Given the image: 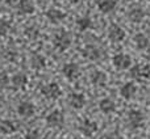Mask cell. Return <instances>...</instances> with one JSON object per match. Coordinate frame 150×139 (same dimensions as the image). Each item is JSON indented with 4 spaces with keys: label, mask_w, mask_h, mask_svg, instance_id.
<instances>
[{
    "label": "cell",
    "mask_w": 150,
    "mask_h": 139,
    "mask_svg": "<svg viewBox=\"0 0 150 139\" xmlns=\"http://www.w3.org/2000/svg\"><path fill=\"white\" fill-rule=\"evenodd\" d=\"M71 42H73V37H71V34L66 30H61V33H58L54 38L55 47H57L58 50H61V51L67 50L69 47H70Z\"/></svg>",
    "instance_id": "cell-1"
},
{
    "label": "cell",
    "mask_w": 150,
    "mask_h": 139,
    "mask_svg": "<svg viewBox=\"0 0 150 139\" xmlns=\"http://www.w3.org/2000/svg\"><path fill=\"white\" fill-rule=\"evenodd\" d=\"M41 93L45 97L55 100L62 95V91H61V87L57 83H49V84H45L41 87Z\"/></svg>",
    "instance_id": "cell-2"
},
{
    "label": "cell",
    "mask_w": 150,
    "mask_h": 139,
    "mask_svg": "<svg viewBox=\"0 0 150 139\" xmlns=\"http://www.w3.org/2000/svg\"><path fill=\"white\" fill-rule=\"evenodd\" d=\"M127 119H128L129 127H132V129H138V127H141L144 124V114H142V112L132 109V110L128 112Z\"/></svg>",
    "instance_id": "cell-3"
},
{
    "label": "cell",
    "mask_w": 150,
    "mask_h": 139,
    "mask_svg": "<svg viewBox=\"0 0 150 139\" xmlns=\"http://www.w3.org/2000/svg\"><path fill=\"white\" fill-rule=\"evenodd\" d=\"M112 63H113V66L117 70H128L132 66V58L128 54L119 53V54H116L112 58Z\"/></svg>",
    "instance_id": "cell-4"
},
{
    "label": "cell",
    "mask_w": 150,
    "mask_h": 139,
    "mask_svg": "<svg viewBox=\"0 0 150 139\" xmlns=\"http://www.w3.org/2000/svg\"><path fill=\"white\" fill-rule=\"evenodd\" d=\"M62 74L65 75L66 79H69L70 81H74L79 77L80 75V71H79V66L74 62H70V63H66L65 66L62 67Z\"/></svg>",
    "instance_id": "cell-5"
},
{
    "label": "cell",
    "mask_w": 150,
    "mask_h": 139,
    "mask_svg": "<svg viewBox=\"0 0 150 139\" xmlns=\"http://www.w3.org/2000/svg\"><path fill=\"white\" fill-rule=\"evenodd\" d=\"M46 124L49 127H62V125L65 124V117H63L62 112L53 110L46 117Z\"/></svg>",
    "instance_id": "cell-6"
},
{
    "label": "cell",
    "mask_w": 150,
    "mask_h": 139,
    "mask_svg": "<svg viewBox=\"0 0 150 139\" xmlns=\"http://www.w3.org/2000/svg\"><path fill=\"white\" fill-rule=\"evenodd\" d=\"M108 37L112 42H120L125 38V32L121 26L116 24H111L108 28Z\"/></svg>",
    "instance_id": "cell-7"
},
{
    "label": "cell",
    "mask_w": 150,
    "mask_h": 139,
    "mask_svg": "<svg viewBox=\"0 0 150 139\" xmlns=\"http://www.w3.org/2000/svg\"><path fill=\"white\" fill-rule=\"evenodd\" d=\"M79 130L83 135H86V137H91L92 134H95V133L98 131V124H96L95 121H92V119L86 118L84 121L80 124Z\"/></svg>",
    "instance_id": "cell-8"
},
{
    "label": "cell",
    "mask_w": 150,
    "mask_h": 139,
    "mask_svg": "<svg viewBox=\"0 0 150 139\" xmlns=\"http://www.w3.org/2000/svg\"><path fill=\"white\" fill-rule=\"evenodd\" d=\"M34 112H36V108H34V105L32 102H29V101H23V102H20L17 106V114L21 117H25V118L32 117L34 114Z\"/></svg>",
    "instance_id": "cell-9"
},
{
    "label": "cell",
    "mask_w": 150,
    "mask_h": 139,
    "mask_svg": "<svg viewBox=\"0 0 150 139\" xmlns=\"http://www.w3.org/2000/svg\"><path fill=\"white\" fill-rule=\"evenodd\" d=\"M83 57L90 60H99L101 58V51L99 47L93 46V45H87L83 49Z\"/></svg>",
    "instance_id": "cell-10"
},
{
    "label": "cell",
    "mask_w": 150,
    "mask_h": 139,
    "mask_svg": "<svg viewBox=\"0 0 150 139\" xmlns=\"http://www.w3.org/2000/svg\"><path fill=\"white\" fill-rule=\"evenodd\" d=\"M136 92H137V87H136L134 83L129 81V83H125L121 88H120V95L125 98V100H130V98L134 97Z\"/></svg>",
    "instance_id": "cell-11"
},
{
    "label": "cell",
    "mask_w": 150,
    "mask_h": 139,
    "mask_svg": "<svg viewBox=\"0 0 150 139\" xmlns=\"http://www.w3.org/2000/svg\"><path fill=\"white\" fill-rule=\"evenodd\" d=\"M17 9L23 15H30L34 12V4L32 0H18Z\"/></svg>",
    "instance_id": "cell-12"
},
{
    "label": "cell",
    "mask_w": 150,
    "mask_h": 139,
    "mask_svg": "<svg viewBox=\"0 0 150 139\" xmlns=\"http://www.w3.org/2000/svg\"><path fill=\"white\" fill-rule=\"evenodd\" d=\"M69 101H70V105L74 109H82L86 105V97L83 93H71Z\"/></svg>",
    "instance_id": "cell-13"
},
{
    "label": "cell",
    "mask_w": 150,
    "mask_h": 139,
    "mask_svg": "<svg viewBox=\"0 0 150 139\" xmlns=\"http://www.w3.org/2000/svg\"><path fill=\"white\" fill-rule=\"evenodd\" d=\"M117 0H98V8L100 12L109 13L116 8Z\"/></svg>",
    "instance_id": "cell-14"
},
{
    "label": "cell",
    "mask_w": 150,
    "mask_h": 139,
    "mask_svg": "<svg viewBox=\"0 0 150 139\" xmlns=\"http://www.w3.org/2000/svg\"><path fill=\"white\" fill-rule=\"evenodd\" d=\"M30 66L34 70H42L46 66V59H45L44 55L38 54V53H34L30 57Z\"/></svg>",
    "instance_id": "cell-15"
},
{
    "label": "cell",
    "mask_w": 150,
    "mask_h": 139,
    "mask_svg": "<svg viewBox=\"0 0 150 139\" xmlns=\"http://www.w3.org/2000/svg\"><path fill=\"white\" fill-rule=\"evenodd\" d=\"M46 17L49 18L53 24H58L66 17V15H65V12H62V11L55 9V8H52V9H49L46 12Z\"/></svg>",
    "instance_id": "cell-16"
},
{
    "label": "cell",
    "mask_w": 150,
    "mask_h": 139,
    "mask_svg": "<svg viewBox=\"0 0 150 139\" xmlns=\"http://www.w3.org/2000/svg\"><path fill=\"white\" fill-rule=\"evenodd\" d=\"M115 108H116V105H115V101L111 100L109 97L103 98V100H100V102H99V109H100V110L103 112L104 114L112 113V112L115 110Z\"/></svg>",
    "instance_id": "cell-17"
},
{
    "label": "cell",
    "mask_w": 150,
    "mask_h": 139,
    "mask_svg": "<svg viewBox=\"0 0 150 139\" xmlns=\"http://www.w3.org/2000/svg\"><path fill=\"white\" fill-rule=\"evenodd\" d=\"M107 75L104 74L103 71H95L92 75H91V83L96 87H104L107 83Z\"/></svg>",
    "instance_id": "cell-18"
},
{
    "label": "cell",
    "mask_w": 150,
    "mask_h": 139,
    "mask_svg": "<svg viewBox=\"0 0 150 139\" xmlns=\"http://www.w3.org/2000/svg\"><path fill=\"white\" fill-rule=\"evenodd\" d=\"M133 41H134L136 47H137L138 50H145V49H148L149 45H150L149 38H148V37H146L144 33H137V34L134 36V38H133Z\"/></svg>",
    "instance_id": "cell-19"
},
{
    "label": "cell",
    "mask_w": 150,
    "mask_h": 139,
    "mask_svg": "<svg viewBox=\"0 0 150 139\" xmlns=\"http://www.w3.org/2000/svg\"><path fill=\"white\" fill-rule=\"evenodd\" d=\"M13 87L15 88H24L26 84H28V76L23 72H18V74H15L13 77L11 79Z\"/></svg>",
    "instance_id": "cell-20"
},
{
    "label": "cell",
    "mask_w": 150,
    "mask_h": 139,
    "mask_svg": "<svg viewBox=\"0 0 150 139\" xmlns=\"http://www.w3.org/2000/svg\"><path fill=\"white\" fill-rule=\"evenodd\" d=\"M128 17H129V20L132 21V22L138 24L144 20V17H145V12H144L142 8H133V9L129 11Z\"/></svg>",
    "instance_id": "cell-21"
},
{
    "label": "cell",
    "mask_w": 150,
    "mask_h": 139,
    "mask_svg": "<svg viewBox=\"0 0 150 139\" xmlns=\"http://www.w3.org/2000/svg\"><path fill=\"white\" fill-rule=\"evenodd\" d=\"M0 130L5 134H12L17 130V124H15L11 119H3L0 121Z\"/></svg>",
    "instance_id": "cell-22"
},
{
    "label": "cell",
    "mask_w": 150,
    "mask_h": 139,
    "mask_svg": "<svg viewBox=\"0 0 150 139\" xmlns=\"http://www.w3.org/2000/svg\"><path fill=\"white\" fill-rule=\"evenodd\" d=\"M76 25L79 28V30H88L90 28H92V20L90 17H80L76 20Z\"/></svg>",
    "instance_id": "cell-23"
},
{
    "label": "cell",
    "mask_w": 150,
    "mask_h": 139,
    "mask_svg": "<svg viewBox=\"0 0 150 139\" xmlns=\"http://www.w3.org/2000/svg\"><path fill=\"white\" fill-rule=\"evenodd\" d=\"M130 76L136 80H144L142 77V65H134L130 70Z\"/></svg>",
    "instance_id": "cell-24"
},
{
    "label": "cell",
    "mask_w": 150,
    "mask_h": 139,
    "mask_svg": "<svg viewBox=\"0 0 150 139\" xmlns=\"http://www.w3.org/2000/svg\"><path fill=\"white\" fill-rule=\"evenodd\" d=\"M11 29V24L7 20H0V36H5Z\"/></svg>",
    "instance_id": "cell-25"
},
{
    "label": "cell",
    "mask_w": 150,
    "mask_h": 139,
    "mask_svg": "<svg viewBox=\"0 0 150 139\" xmlns=\"http://www.w3.org/2000/svg\"><path fill=\"white\" fill-rule=\"evenodd\" d=\"M9 84V77L5 72H0V89L5 88L7 85Z\"/></svg>",
    "instance_id": "cell-26"
},
{
    "label": "cell",
    "mask_w": 150,
    "mask_h": 139,
    "mask_svg": "<svg viewBox=\"0 0 150 139\" xmlns=\"http://www.w3.org/2000/svg\"><path fill=\"white\" fill-rule=\"evenodd\" d=\"M25 139H41V135L37 130H29L25 135Z\"/></svg>",
    "instance_id": "cell-27"
},
{
    "label": "cell",
    "mask_w": 150,
    "mask_h": 139,
    "mask_svg": "<svg viewBox=\"0 0 150 139\" xmlns=\"http://www.w3.org/2000/svg\"><path fill=\"white\" fill-rule=\"evenodd\" d=\"M142 77L146 80H150V65L142 66Z\"/></svg>",
    "instance_id": "cell-28"
},
{
    "label": "cell",
    "mask_w": 150,
    "mask_h": 139,
    "mask_svg": "<svg viewBox=\"0 0 150 139\" xmlns=\"http://www.w3.org/2000/svg\"><path fill=\"white\" fill-rule=\"evenodd\" d=\"M107 139H122V137H121V134H120V133L112 131V133H109V134L107 135Z\"/></svg>",
    "instance_id": "cell-29"
},
{
    "label": "cell",
    "mask_w": 150,
    "mask_h": 139,
    "mask_svg": "<svg viewBox=\"0 0 150 139\" xmlns=\"http://www.w3.org/2000/svg\"><path fill=\"white\" fill-rule=\"evenodd\" d=\"M5 3L8 5H11V7H13V5H16L18 3V0H5Z\"/></svg>",
    "instance_id": "cell-30"
},
{
    "label": "cell",
    "mask_w": 150,
    "mask_h": 139,
    "mask_svg": "<svg viewBox=\"0 0 150 139\" xmlns=\"http://www.w3.org/2000/svg\"><path fill=\"white\" fill-rule=\"evenodd\" d=\"M69 1H70L71 4H78V3H80L82 0H69Z\"/></svg>",
    "instance_id": "cell-31"
},
{
    "label": "cell",
    "mask_w": 150,
    "mask_h": 139,
    "mask_svg": "<svg viewBox=\"0 0 150 139\" xmlns=\"http://www.w3.org/2000/svg\"><path fill=\"white\" fill-rule=\"evenodd\" d=\"M3 104H4V98H3L1 96H0V108L3 106Z\"/></svg>",
    "instance_id": "cell-32"
},
{
    "label": "cell",
    "mask_w": 150,
    "mask_h": 139,
    "mask_svg": "<svg viewBox=\"0 0 150 139\" xmlns=\"http://www.w3.org/2000/svg\"><path fill=\"white\" fill-rule=\"evenodd\" d=\"M75 139H83V138H75Z\"/></svg>",
    "instance_id": "cell-33"
},
{
    "label": "cell",
    "mask_w": 150,
    "mask_h": 139,
    "mask_svg": "<svg viewBox=\"0 0 150 139\" xmlns=\"http://www.w3.org/2000/svg\"><path fill=\"white\" fill-rule=\"evenodd\" d=\"M136 139H142V138H136Z\"/></svg>",
    "instance_id": "cell-34"
},
{
    "label": "cell",
    "mask_w": 150,
    "mask_h": 139,
    "mask_svg": "<svg viewBox=\"0 0 150 139\" xmlns=\"http://www.w3.org/2000/svg\"><path fill=\"white\" fill-rule=\"evenodd\" d=\"M149 105H150V100H149Z\"/></svg>",
    "instance_id": "cell-35"
},
{
    "label": "cell",
    "mask_w": 150,
    "mask_h": 139,
    "mask_svg": "<svg viewBox=\"0 0 150 139\" xmlns=\"http://www.w3.org/2000/svg\"><path fill=\"white\" fill-rule=\"evenodd\" d=\"M0 1H1V0H0Z\"/></svg>",
    "instance_id": "cell-36"
},
{
    "label": "cell",
    "mask_w": 150,
    "mask_h": 139,
    "mask_svg": "<svg viewBox=\"0 0 150 139\" xmlns=\"http://www.w3.org/2000/svg\"><path fill=\"white\" fill-rule=\"evenodd\" d=\"M149 1H150V0H149Z\"/></svg>",
    "instance_id": "cell-37"
}]
</instances>
